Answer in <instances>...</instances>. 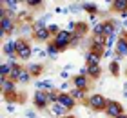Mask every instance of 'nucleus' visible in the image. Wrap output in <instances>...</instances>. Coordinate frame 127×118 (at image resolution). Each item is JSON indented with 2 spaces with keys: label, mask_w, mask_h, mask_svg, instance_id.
<instances>
[{
  "label": "nucleus",
  "mask_w": 127,
  "mask_h": 118,
  "mask_svg": "<svg viewBox=\"0 0 127 118\" xmlns=\"http://www.w3.org/2000/svg\"><path fill=\"white\" fill-rule=\"evenodd\" d=\"M51 42L58 47V51L62 53V51H65L67 47L71 45V42H73V33L67 31V29H62L56 37H53V40H51Z\"/></svg>",
  "instance_id": "nucleus-1"
},
{
  "label": "nucleus",
  "mask_w": 127,
  "mask_h": 118,
  "mask_svg": "<svg viewBox=\"0 0 127 118\" xmlns=\"http://www.w3.org/2000/svg\"><path fill=\"white\" fill-rule=\"evenodd\" d=\"M15 31H18V22H16V16H5V18H0V37H5V35H13Z\"/></svg>",
  "instance_id": "nucleus-2"
},
{
  "label": "nucleus",
  "mask_w": 127,
  "mask_h": 118,
  "mask_svg": "<svg viewBox=\"0 0 127 118\" xmlns=\"http://www.w3.org/2000/svg\"><path fill=\"white\" fill-rule=\"evenodd\" d=\"M107 102H109V100L103 96V94L95 93V94H91V96L87 98V107L93 109V111H105Z\"/></svg>",
  "instance_id": "nucleus-3"
},
{
  "label": "nucleus",
  "mask_w": 127,
  "mask_h": 118,
  "mask_svg": "<svg viewBox=\"0 0 127 118\" xmlns=\"http://www.w3.org/2000/svg\"><path fill=\"white\" fill-rule=\"evenodd\" d=\"M33 104H34V107H36L38 111H44V109H47L51 102H49V96H47V91H40L36 89L33 94Z\"/></svg>",
  "instance_id": "nucleus-4"
},
{
  "label": "nucleus",
  "mask_w": 127,
  "mask_h": 118,
  "mask_svg": "<svg viewBox=\"0 0 127 118\" xmlns=\"http://www.w3.org/2000/svg\"><path fill=\"white\" fill-rule=\"evenodd\" d=\"M109 118H118V116H122V115H125V107L120 102H116V100H109L107 102V107H105V111H103Z\"/></svg>",
  "instance_id": "nucleus-5"
},
{
  "label": "nucleus",
  "mask_w": 127,
  "mask_h": 118,
  "mask_svg": "<svg viewBox=\"0 0 127 118\" xmlns=\"http://www.w3.org/2000/svg\"><path fill=\"white\" fill-rule=\"evenodd\" d=\"M16 44H18V49H16L18 58H20V60H29V56L33 55V45L27 42L26 38H18Z\"/></svg>",
  "instance_id": "nucleus-6"
},
{
  "label": "nucleus",
  "mask_w": 127,
  "mask_h": 118,
  "mask_svg": "<svg viewBox=\"0 0 127 118\" xmlns=\"http://www.w3.org/2000/svg\"><path fill=\"white\" fill-rule=\"evenodd\" d=\"M71 82H73V87H76V89L89 91V87H91V78H89V76H84V75H76V76H73Z\"/></svg>",
  "instance_id": "nucleus-7"
},
{
  "label": "nucleus",
  "mask_w": 127,
  "mask_h": 118,
  "mask_svg": "<svg viewBox=\"0 0 127 118\" xmlns=\"http://www.w3.org/2000/svg\"><path fill=\"white\" fill-rule=\"evenodd\" d=\"M0 89H2L4 96H9V94L18 93L16 91V82H13L11 78H0Z\"/></svg>",
  "instance_id": "nucleus-8"
},
{
  "label": "nucleus",
  "mask_w": 127,
  "mask_h": 118,
  "mask_svg": "<svg viewBox=\"0 0 127 118\" xmlns=\"http://www.w3.org/2000/svg\"><path fill=\"white\" fill-rule=\"evenodd\" d=\"M58 104H62L65 109H69L71 111L73 107H76V100H74L69 93H60L58 94Z\"/></svg>",
  "instance_id": "nucleus-9"
},
{
  "label": "nucleus",
  "mask_w": 127,
  "mask_h": 118,
  "mask_svg": "<svg viewBox=\"0 0 127 118\" xmlns=\"http://www.w3.org/2000/svg\"><path fill=\"white\" fill-rule=\"evenodd\" d=\"M49 111H51V115L53 116H56V118H64V116H67L69 115V109H65L62 104H51L49 105Z\"/></svg>",
  "instance_id": "nucleus-10"
},
{
  "label": "nucleus",
  "mask_w": 127,
  "mask_h": 118,
  "mask_svg": "<svg viewBox=\"0 0 127 118\" xmlns=\"http://www.w3.org/2000/svg\"><path fill=\"white\" fill-rule=\"evenodd\" d=\"M33 38L38 40V42H51V40H53V35L49 33L47 27H44V29H36L34 35H33Z\"/></svg>",
  "instance_id": "nucleus-11"
},
{
  "label": "nucleus",
  "mask_w": 127,
  "mask_h": 118,
  "mask_svg": "<svg viewBox=\"0 0 127 118\" xmlns=\"http://www.w3.org/2000/svg\"><path fill=\"white\" fill-rule=\"evenodd\" d=\"M16 49H18V44H16V40H7L4 45H2V53L5 56H13V55H16Z\"/></svg>",
  "instance_id": "nucleus-12"
},
{
  "label": "nucleus",
  "mask_w": 127,
  "mask_h": 118,
  "mask_svg": "<svg viewBox=\"0 0 127 118\" xmlns=\"http://www.w3.org/2000/svg\"><path fill=\"white\" fill-rule=\"evenodd\" d=\"M0 5L7 7V11H9L11 16H16V11H18L20 2H18V0H0Z\"/></svg>",
  "instance_id": "nucleus-13"
},
{
  "label": "nucleus",
  "mask_w": 127,
  "mask_h": 118,
  "mask_svg": "<svg viewBox=\"0 0 127 118\" xmlns=\"http://www.w3.org/2000/svg\"><path fill=\"white\" fill-rule=\"evenodd\" d=\"M26 69L31 73V76H40L42 71H44V64H40V62H27Z\"/></svg>",
  "instance_id": "nucleus-14"
},
{
  "label": "nucleus",
  "mask_w": 127,
  "mask_h": 118,
  "mask_svg": "<svg viewBox=\"0 0 127 118\" xmlns=\"http://www.w3.org/2000/svg\"><path fill=\"white\" fill-rule=\"evenodd\" d=\"M114 53L125 56L127 55V37H118V42L114 45Z\"/></svg>",
  "instance_id": "nucleus-15"
},
{
  "label": "nucleus",
  "mask_w": 127,
  "mask_h": 118,
  "mask_svg": "<svg viewBox=\"0 0 127 118\" xmlns=\"http://www.w3.org/2000/svg\"><path fill=\"white\" fill-rule=\"evenodd\" d=\"M69 94L76 100V102H85L87 100V91H84V89H76V87H71L69 89Z\"/></svg>",
  "instance_id": "nucleus-16"
},
{
  "label": "nucleus",
  "mask_w": 127,
  "mask_h": 118,
  "mask_svg": "<svg viewBox=\"0 0 127 118\" xmlns=\"http://www.w3.org/2000/svg\"><path fill=\"white\" fill-rule=\"evenodd\" d=\"M100 62H102V56H98L91 51L85 53V66H100Z\"/></svg>",
  "instance_id": "nucleus-17"
},
{
  "label": "nucleus",
  "mask_w": 127,
  "mask_h": 118,
  "mask_svg": "<svg viewBox=\"0 0 127 118\" xmlns=\"http://www.w3.org/2000/svg\"><path fill=\"white\" fill-rule=\"evenodd\" d=\"M111 9L116 11V13H125L127 11V0H113Z\"/></svg>",
  "instance_id": "nucleus-18"
},
{
  "label": "nucleus",
  "mask_w": 127,
  "mask_h": 118,
  "mask_svg": "<svg viewBox=\"0 0 127 118\" xmlns=\"http://www.w3.org/2000/svg\"><path fill=\"white\" fill-rule=\"evenodd\" d=\"M34 87L40 89V91H53L55 89V85H53L51 80H36L34 82Z\"/></svg>",
  "instance_id": "nucleus-19"
},
{
  "label": "nucleus",
  "mask_w": 127,
  "mask_h": 118,
  "mask_svg": "<svg viewBox=\"0 0 127 118\" xmlns=\"http://www.w3.org/2000/svg\"><path fill=\"white\" fill-rule=\"evenodd\" d=\"M87 76L91 80H96L102 76V66H87Z\"/></svg>",
  "instance_id": "nucleus-20"
},
{
  "label": "nucleus",
  "mask_w": 127,
  "mask_h": 118,
  "mask_svg": "<svg viewBox=\"0 0 127 118\" xmlns=\"http://www.w3.org/2000/svg\"><path fill=\"white\" fill-rule=\"evenodd\" d=\"M51 18V15H44V16H40V18H36L33 22V29L36 31V29H44V27H47V20Z\"/></svg>",
  "instance_id": "nucleus-21"
},
{
  "label": "nucleus",
  "mask_w": 127,
  "mask_h": 118,
  "mask_svg": "<svg viewBox=\"0 0 127 118\" xmlns=\"http://www.w3.org/2000/svg\"><path fill=\"white\" fill-rule=\"evenodd\" d=\"M82 9L89 15H96L98 11H100V5L95 4V2H82Z\"/></svg>",
  "instance_id": "nucleus-22"
},
{
  "label": "nucleus",
  "mask_w": 127,
  "mask_h": 118,
  "mask_svg": "<svg viewBox=\"0 0 127 118\" xmlns=\"http://www.w3.org/2000/svg\"><path fill=\"white\" fill-rule=\"evenodd\" d=\"M45 51H47V56L51 58V60H56L58 58V55H60V51H58V47H56L53 42H49L47 44V47H45Z\"/></svg>",
  "instance_id": "nucleus-23"
},
{
  "label": "nucleus",
  "mask_w": 127,
  "mask_h": 118,
  "mask_svg": "<svg viewBox=\"0 0 127 118\" xmlns=\"http://www.w3.org/2000/svg\"><path fill=\"white\" fill-rule=\"evenodd\" d=\"M11 69H13V66L9 62H2L0 64V78H9Z\"/></svg>",
  "instance_id": "nucleus-24"
},
{
  "label": "nucleus",
  "mask_w": 127,
  "mask_h": 118,
  "mask_svg": "<svg viewBox=\"0 0 127 118\" xmlns=\"http://www.w3.org/2000/svg\"><path fill=\"white\" fill-rule=\"evenodd\" d=\"M31 78H33V76H31V73H29V71H27V69L24 67V69H22V73H20V76H18V82H16V84H29V82H31Z\"/></svg>",
  "instance_id": "nucleus-25"
},
{
  "label": "nucleus",
  "mask_w": 127,
  "mask_h": 118,
  "mask_svg": "<svg viewBox=\"0 0 127 118\" xmlns=\"http://www.w3.org/2000/svg\"><path fill=\"white\" fill-rule=\"evenodd\" d=\"M22 67L20 64H16V66H13V69H11V75H9V78L13 80V82H18V76H20V73H22Z\"/></svg>",
  "instance_id": "nucleus-26"
},
{
  "label": "nucleus",
  "mask_w": 127,
  "mask_h": 118,
  "mask_svg": "<svg viewBox=\"0 0 127 118\" xmlns=\"http://www.w3.org/2000/svg\"><path fill=\"white\" fill-rule=\"evenodd\" d=\"M109 73H111L113 76H118L120 75V64L118 62H109Z\"/></svg>",
  "instance_id": "nucleus-27"
},
{
  "label": "nucleus",
  "mask_w": 127,
  "mask_h": 118,
  "mask_svg": "<svg viewBox=\"0 0 127 118\" xmlns=\"http://www.w3.org/2000/svg\"><path fill=\"white\" fill-rule=\"evenodd\" d=\"M24 4H26L29 9H36V7H40V5L44 7V2H42V0H26Z\"/></svg>",
  "instance_id": "nucleus-28"
},
{
  "label": "nucleus",
  "mask_w": 127,
  "mask_h": 118,
  "mask_svg": "<svg viewBox=\"0 0 127 118\" xmlns=\"http://www.w3.org/2000/svg\"><path fill=\"white\" fill-rule=\"evenodd\" d=\"M93 37H103V22L96 24L93 27Z\"/></svg>",
  "instance_id": "nucleus-29"
},
{
  "label": "nucleus",
  "mask_w": 127,
  "mask_h": 118,
  "mask_svg": "<svg viewBox=\"0 0 127 118\" xmlns=\"http://www.w3.org/2000/svg\"><path fill=\"white\" fill-rule=\"evenodd\" d=\"M67 11L69 13H80V11H84V9H82V4H69Z\"/></svg>",
  "instance_id": "nucleus-30"
},
{
  "label": "nucleus",
  "mask_w": 127,
  "mask_h": 118,
  "mask_svg": "<svg viewBox=\"0 0 127 118\" xmlns=\"http://www.w3.org/2000/svg\"><path fill=\"white\" fill-rule=\"evenodd\" d=\"M47 29H49V33H51V35H53V37H56V35H58V33L62 31V29H60V26H58V24H49V26H47Z\"/></svg>",
  "instance_id": "nucleus-31"
},
{
  "label": "nucleus",
  "mask_w": 127,
  "mask_h": 118,
  "mask_svg": "<svg viewBox=\"0 0 127 118\" xmlns=\"http://www.w3.org/2000/svg\"><path fill=\"white\" fill-rule=\"evenodd\" d=\"M89 24H91V26H93V27L96 26V24H100V22L96 20V15H89Z\"/></svg>",
  "instance_id": "nucleus-32"
},
{
  "label": "nucleus",
  "mask_w": 127,
  "mask_h": 118,
  "mask_svg": "<svg viewBox=\"0 0 127 118\" xmlns=\"http://www.w3.org/2000/svg\"><path fill=\"white\" fill-rule=\"evenodd\" d=\"M122 58H124L122 55H118V53H113V58H111V60H113V62H118V64H120V62H122Z\"/></svg>",
  "instance_id": "nucleus-33"
},
{
  "label": "nucleus",
  "mask_w": 127,
  "mask_h": 118,
  "mask_svg": "<svg viewBox=\"0 0 127 118\" xmlns=\"http://www.w3.org/2000/svg\"><path fill=\"white\" fill-rule=\"evenodd\" d=\"M78 75H84V76H87V66H82L80 67V73Z\"/></svg>",
  "instance_id": "nucleus-34"
},
{
  "label": "nucleus",
  "mask_w": 127,
  "mask_h": 118,
  "mask_svg": "<svg viewBox=\"0 0 127 118\" xmlns=\"http://www.w3.org/2000/svg\"><path fill=\"white\" fill-rule=\"evenodd\" d=\"M113 58V49H105V53H103V58Z\"/></svg>",
  "instance_id": "nucleus-35"
},
{
  "label": "nucleus",
  "mask_w": 127,
  "mask_h": 118,
  "mask_svg": "<svg viewBox=\"0 0 127 118\" xmlns=\"http://www.w3.org/2000/svg\"><path fill=\"white\" fill-rule=\"evenodd\" d=\"M60 78H64V80L67 82V78H69V73H67V71H62V73H60Z\"/></svg>",
  "instance_id": "nucleus-36"
},
{
  "label": "nucleus",
  "mask_w": 127,
  "mask_h": 118,
  "mask_svg": "<svg viewBox=\"0 0 127 118\" xmlns=\"http://www.w3.org/2000/svg\"><path fill=\"white\" fill-rule=\"evenodd\" d=\"M7 111H9V113H15V111H16L15 104H7Z\"/></svg>",
  "instance_id": "nucleus-37"
},
{
  "label": "nucleus",
  "mask_w": 127,
  "mask_h": 118,
  "mask_svg": "<svg viewBox=\"0 0 127 118\" xmlns=\"http://www.w3.org/2000/svg\"><path fill=\"white\" fill-rule=\"evenodd\" d=\"M74 66H73V64H65V67H64V71H71Z\"/></svg>",
  "instance_id": "nucleus-38"
},
{
  "label": "nucleus",
  "mask_w": 127,
  "mask_h": 118,
  "mask_svg": "<svg viewBox=\"0 0 127 118\" xmlns=\"http://www.w3.org/2000/svg\"><path fill=\"white\" fill-rule=\"evenodd\" d=\"M124 27H125V31H127V20H124Z\"/></svg>",
  "instance_id": "nucleus-39"
},
{
  "label": "nucleus",
  "mask_w": 127,
  "mask_h": 118,
  "mask_svg": "<svg viewBox=\"0 0 127 118\" xmlns=\"http://www.w3.org/2000/svg\"><path fill=\"white\" fill-rule=\"evenodd\" d=\"M64 118H74V116L73 115H67V116H64Z\"/></svg>",
  "instance_id": "nucleus-40"
},
{
  "label": "nucleus",
  "mask_w": 127,
  "mask_h": 118,
  "mask_svg": "<svg viewBox=\"0 0 127 118\" xmlns=\"http://www.w3.org/2000/svg\"><path fill=\"white\" fill-rule=\"evenodd\" d=\"M118 118H127V113H125V115H122V116H118Z\"/></svg>",
  "instance_id": "nucleus-41"
},
{
  "label": "nucleus",
  "mask_w": 127,
  "mask_h": 118,
  "mask_svg": "<svg viewBox=\"0 0 127 118\" xmlns=\"http://www.w3.org/2000/svg\"><path fill=\"white\" fill-rule=\"evenodd\" d=\"M124 96H125V98H127V91H124Z\"/></svg>",
  "instance_id": "nucleus-42"
}]
</instances>
